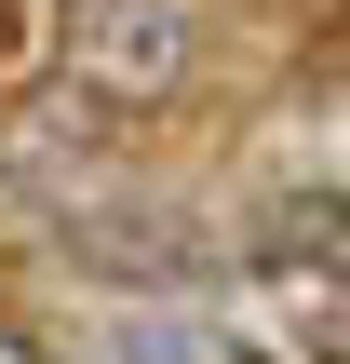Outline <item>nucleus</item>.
Returning a JSON list of instances; mask_svg holds the SVG:
<instances>
[{
    "instance_id": "1",
    "label": "nucleus",
    "mask_w": 350,
    "mask_h": 364,
    "mask_svg": "<svg viewBox=\"0 0 350 364\" xmlns=\"http://www.w3.org/2000/svg\"><path fill=\"white\" fill-rule=\"evenodd\" d=\"M189 81V14L175 0H67V95L148 122Z\"/></svg>"
},
{
    "instance_id": "2",
    "label": "nucleus",
    "mask_w": 350,
    "mask_h": 364,
    "mask_svg": "<svg viewBox=\"0 0 350 364\" xmlns=\"http://www.w3.org/2000/svg\"><path fill=\"white\" fill-rule=\"evenodd\" d=\"M0 41H13V0H0Z\"/></svg>"
}]
</instances>
